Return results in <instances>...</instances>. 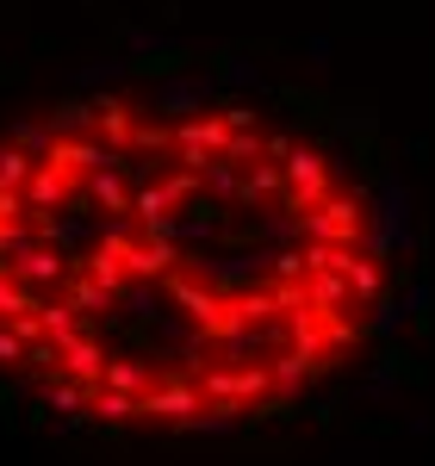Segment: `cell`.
<instances>
[{
    "label": "cell",
    "instance_id": "2",
    "mask_svg": "<svg viewBox=\"0 0 435 466\" xmlns=\"http://www.w3.org/2000/svg\"><path fill=\"white\" fill-rule=\"evenodd\" d=\"M218 94H224L218 69H168L162 81H149V112L187 125V118H206Z\"/></svg>",
    "mask_w": 435,
    "mask_h": 466
},
{
    "label": "cell",
    "instance_id": "26",
    "mask_svg": "<svg viewBox=\"0 0 435 466\" xmlns=\"http://www.w3.org/2000/svg\"><path fill=\"white\" fill-rule=\"evenodd\" d=\"M305 287H311V305H318L324 318H336V311H349V305H355V292H349V274H311Z\"/></svg>",
    "mask_w": 435,
    "mask_h": 466
},
{
    "label": "cell",
    "instance_id": "36",
    "mask_svg": "<svg viewBox=\"0 0 435 466\" xmlns=\"http://www.w3.org/2000/svg\"><path fill=\"white\" fill-rule=\"evenodd\" d=\"M25 355H32V349L13 336V323H0V367H6V373H25Z\"/></svg>",
    "mask_w": 435,
    "mask_h": 466
},
{
    "label": "cell",
    "instance_id": "21",
    "mask_svg": "<svg viewBox=\"0 0 435 466\" xmlns=\"http://www.w3.org/2000/svg\"><path fill=\"white\" fill-rule=\"evenodd\" d=\"M50 131H56V144H63V137H87V131H100V112H94L87 94H69L63 106L50 112Z\"/></svg>",
    "mask_w": 435,
    "mask_h": 466
},
{
    "label": "cell",
    "instance_id": "13",
    "mask_svg": "<svg viewBox=\"0 0 435 466\" xmlns=\"http://www.w3.org/2000/svg\"><path fill=\"white\" fill-rule=\"evenodd\" d=\"M106 162H112V149L100 144V137H63V144H56V156H50V168H63L69 180L75 175L87 180L94 168H106Z\"/></svg>",
    "mask_w": 435,
    "mask_h": 466
},
{
    "label": "cell",
    "instance_id": "3",
    "mask_svg": "<svg viewBox=\"0 0 435 466\" xmlns=\"http://www.w3.org/2000/svg\"><path fill=\"white\" fill-rule=\"evenodd\" d=\"M224 149H230V125H224V112H206V118L175 125V162L193 168V175H206Z\"/></svg>",
    "mask_w": 435,
    "mask_h": 466
},
{
    "label": "cell",
    "instance_id": "7",
    "mask_svg": "<svg viewBox=\"0 0 435 466\" xmlns=\"http://www.w3.org/2000/svg\"><path fill=\"white\" fill-rule=\"evenodd\" d=\"M69 199H75V180L63 175V168H50V162H37V175L25 180V212L32 218H56Z\"/></svg>",
    "mask_w": 435,
    "mask_h": 466
},
{
    "label": "cell",
    "instance_id": "19",
    "mask_svg": "<svg viewBox=\"0 0 435 466\" xmlns=\"http://www.w3.org/2000/svg\"><path fill=\"white\" fill-rule=\"evenodd\" d=\"M399 386H404V355H392V349H386V355L367 367L361 398H367V404H392V398H399Z\"/></svg>",
    "mask_w": 435,
    "mask_h": 466
},
{
    "label": "cell",
    "instance_id": "38",
    "mask_svg": "<svg viewBox=\"0 0 435 466\" xmlns=\"http://www.w3.org/2000/svg\"><path fill=\"white\" fill-rule=\"evenodd\" d=\"M305 56H311V69H329V63H336V37L311 32V37H305Z\"/></svg>",
    "mask_w": 435,
    "mask_h": 466
},
{
    "label": "cell",
    "instance_id": "11",
    "mask_svg": "<svg viewBox=\"0 0 435 466\" xmlns=\"http://www.w3.org/2000/svg\"><path fill=\"white\" fill-rule=\"evenodd\" d=\"M94 112H100V131H94V137H100L112 156H131V137H137V118H131V106H125L118 94H100V100H94Z\"/></svg>",
    "mask_w": 435,
    "mask_h": 466
},
{
    "label": "cell",
    "instance_id": "4",
    "mask_svg": "<svg viewBox=\"0 0 435 466\" xmlns=\"http://www.w3.org/2000/svg\"><path fill=\"white\" fill-rule=\"evenodd\" d=\"M168 311H181L199 336H218L224 329V292H212L193 274H168Z\"/></svg>",
    "mask_w": 435,
    "mask_h": 466
},
{
    "label": "cell",
    "instance_id": "12",
    "mask_svg": "<svg viewBox=\"0 0 435 466\" xmlns=\"http://www.w3.org/2000/svg\"><path fill=\"white\" fill-rule=\"evenodd\" d=\"M280 193H287V168H280V162H255L249 175H243V199H237V206L261 218V212H274Z\"/></svg>",
    "mask_w": 435,
    "mask_h": 466
},
{
    "label": "cell",
    "instance_id": "8",
    "mask_svg": "<svg viewBox=\"0 0 435 466\" xmlns=\"http://www.w3.org/2000/svg\"><path fill=\"white\" fill-rule=\"evenodd\" d=\"M87 206H100L106 218H125L131 212V180H125V156H112L106 168L87 175Z\"/></svg>",
    "mask_w": 435,
    "mask_h": 466
},
{
    "label": "cell",
    "instance_id": "28",
    "mask_svg": "<svg viewBox=\"0 0 435 466\" xmlns=\"http://www.w3.org/2000/svg\"><path fill=\"white\" fill-rule=\"evenodd\" d=\"M199 180H206V199H212V206H237V199H243V168H230L224 156H218Z\"/></svg>",
    "mask_w": 435,
    "mask_h": 466
},
{
    "label": "cell",
    "instance_id": "29",
    "mask_svg": "<svg viewBox=\"0 0 435 466\" xmlns=\"http://www.w3.org/2000/svg\"><path fill=\"white\" fill-rule=\"evenodd\" d=\"M349 292H355V305H373V299H386V274H379V261L355 255V261H349Z\"/></svg>",
    "mask_w": 435,
    "mask_h": 466
},
{
    "label": "cell",
    "instance_id": "14",
    "mask_svg": "<svg viewBox=\"0 0 435 466\" xmlns=\"http://www.w3.org/2000/svg\"><path fill=\"white\" fill-rule=\"evenodd\" d=\"M118 318H125V323H149V329H156V323L168 318V292L149 287V280H131V287L118 292Z\"/></svg>",
    "mask_w": 435,
    "mask_h": 466
},
{
    "label": "cell",
    "instance_id": "6",
    "mask_svg": "<svg viewBox=\"0 0 435 466\" xmlns=\"http://www.w3.org/2000/svg\"><path fill=\"white\" fill-rule=\"evenodd\" d=\"M56 355H63V380L87 386V392H100V380H106V360H112V355L94 342V329H87V336H75V342H63Z\"/></svg>",
    "mask_w": 435,
    "mask_h": 466
},
{
    "label": "cell",
    "instance_id": "1",
    "mask_svg": "<svg viewBox=\"0 0 435 466\" xmlns=\"http://www.w3.org/2000/svg\"><path fill=\"white\" fill-rule=\"evenodd\" d=\"M417 218H410V187L404 175H379V187L367 193V230H361V255L386 261V255H417Z\"/></svg>",
    "mask_w": 435,
    "mask_h": 466
},
{
    "label": "cell",
    "instance_id": "37",
    "mask_svg": "<svg viewBox=\"0 0 435 466\" xmlns=\"http://www.w3.org/2000/svg\"><path fill=\"white\" fill-rule=\"evenodd\" d=\"M162 149H175V137H168L162 125H137V137H131V156H162Z\"/></svg>",
    "mask_w": 435,
    "mask_h": 466
},
{
    "label": "cell",
    "instance_id": "24",
    "mask_svg": "<svg viewBox=\"0 0 435 466\" xmlns=\"http://www.w3.org/2000/svg\"><path fill=\"white\" fill-rule=\"evenodd\" d=\"M131 417H144V404L137 398H125V392H94V404H87V423H100V430H125Z\"/></svg>",
    "mask_w": 435,
    "mask_h": 466
},
{
    "label": "cell",
    "instance_id": "30",
    "mask_svg": "<svg viewBox=\"0 0 435 466\" xmlns=\"http://www.w3.org/2000/svg\"><path fill=\"white\" fill-rule=\"evenodd\" d=\"M404 323H410V318H404V305H399V299H392V292L367 305V329H373L379 342H392V336H404Z\"/></svg>",
    "mask_w": 435,
    "mask_h": 466
},
{
    "label": "cell",
    "instance_id": "39",
    "mask_svg": "<svg viewBox=\"0 0 435 466\" xmlns=\"http://www.w3.org/2000/svg\"><path fill=\"white\" fill-rule=\"evenodd\" d=\"M336 131H373V112H367V106H349L342 118H336Z\"/></svg>",
    "mask_w": 435,
    "mask_h": 466
},
{
    "label": "cell",
    "instance_id": "15",
    "mask_svg": "<svg viewBox=\"0 0 435 466\" xmlns=\"http://www.w3.org/2000/svg\"><path fill=\"white\" fill-rule=\"evenodd\" d=\"M87 404H94V392L87 386H75V380H44V410H56V423H87Z\"/></svg>",
    "mask_w": 435,
    "mask_h": 466
},
{
    "label": "cell",
    "instance_id": "10",
    "mask_svg": "<svg viewBox=\"0 0 435 466\" xmlns=\"http://www.w3.org/2000/svg\"><path fill=\"white\" fill-rule=\"evenodd\" d=\"M175 261H181V243H149V237H137V243L125 249V274L156 287L162 274H175Z\"/></svg>",
    "mask_w": 435,
    "mask_h": 466
},
{
    "label": "cell",
    "instance_id": "33",
    "mask_svg": "<svg viewBox=\"0 0 435 466\" xmlns=\"http://www.w3.org/2000/svg\"><path fill=\"white\" fill-rule=\"evenodd\" d=\"M268 392H274L268 367H237V410H249V404H261Z\"/></svg>",
    "mask_w": 435,
    "mask_h": 466
},
{
    "label": "cell",
    "instance_id": "23",
    "mask_svg": "<svg viewBox=\"0 0 435 466\" xmlns=\"http://www.w3.org/2000/svg\"><path fill=\"white\" fill-rule=\"evenodd\" d=\"M218 81H224L230 94H261V87H268L261 63H255V56H243V50H224V56H218Z\"/></svg>",
    "mask_w": 435,
    "mask_h": 466
},
{
    "label": "cell",
    "instance_id": "35",
    "mask_svg": "<svg viewBox=\"0 0 435 466\" xmlns=\"http://www.w3.org/2000/svg\"><path fill=\"white\" fill-rule=\"evenodd\" d=\"M162 187H168V193H175V206H187V199H193V193H206V180L193 175V168H181V162H175V168H168V175H162Z\"/></svg>",
    "mask_w": 435,
    "mask_h": 466
},
{
    "label": "cell",
    "instance_id": "25",
    "mask_svg": "<svg viewBox=\"0 0 435 466\" xmlns=\"http://www.w3.org/2000/svg\"><path fill=\"white\" fill-rule=\"evenodd\" d=\"M6 144H13V149H25L32 162H50V156H56V131H50L44 118H19V125L6 131Z\"/></svg>",
    "mask_w": 435,
    "mask_h": 466
},
{
    "label": "cell",
    "instance_id": "20",
    "mask_svg": "<svg viewBox=\"0 0 435 466\" xmlns=\"http://www.w3.org/2000/svg\"><path fill=\"white\" fill-rule=\"evenodd\" d=\"M255 237H261L268 249H298V243H305V218L287 212V206H274V212L255 218Z\"/></svg>",
    "mask_w": 435,
    "mask_h": 466
},
{
    "label": "cell",
    "instance_id": "41",
    "mask_svg": "<svg viewBox=\"0 0 435 466\" xmlns=\"http://www.w3.org/2000/svg\"><path fill=\"white\" fill-rule=\"evenodd\" d=\"M404 430H410V435H430L435 417H430V410H410V417H404Z\"/></svg>",
    "mask_w": 435,
    "mask_h": 466
},
{
    "label": "cell",
    "instance_id": "5",
    "mask_svg": "<svg viewBox=\"0 0 435 466\" xmlns=\"http://www.w3.org/2000/svg\"><path fill=\"white\" fill-rule=\"evenodd\" d=\"M199 410H206V392H199L193 380H168V386H156V392L144 398V417H162L168 430H193Z\"/></svg>",
    "mask_w": 435,
    "mask_h": 466
},
{
    "label": "cell",
    "instance_id": "22",
    "mask_svg": "<svg viewBox=\"0 0 435 466\" xmlns=\"http://www.w3.org/2000/svg\"><path fill=\"white\" fill-rule=\"evenodd\" d=\"M37 318H44V342H56V349L75 342V336H87V318L75 311L69 299H44V305H37Z\"/></svg>",
    "mask_w": 435,
    "mask_h": 466
},
{
    "label": "cell",
    "instance_id": "9",
    "mask_svg": "<svg viewBox=\"0 0 435 466\" xmlns=\"http://www.w3.org/2000/svg\"><path fill=\"white\" fill-rule=\"evenodd\" d=\"M131 69H137L131 56H87V63L69 69V94H94V100H100V94H112Z\"/></svg>",
    "mask_w": 435,
    "mask_h": 466
},
{
    "label": "cell",
    "instance_id": "18",
    "mask_svg": "<svg viewBox=\"0 0 435 466\" xmlns=\"http://www.w3.org/2000/svg\"><path fill=\"white\" fill-rule=\"evenodd\" d=\"M311 360L305 355H292V349H280V355L268 360V380H274V398H305V386H311Z\"/></svg>",
    "mask_w": 435,
    "mask_h": 466
},
{
    "label": "cell",
    "instance_id": "40",
    "mask_svg": "<svg viewBox=\"0 0 435 466\" xmlns=\"http://www.w3.org/2000/svg\"><path fill=\"white\" fill-rule=\"evenodd\" d=\"M224 125H230V131H255V112L249 106H224Z\"/></svg>",
    "mask_w": 435,
    "mask_h": 466
},
{
    "label": "cell",
    "instance_id": "42",
    "mask_svg": "<svg viewBox=\"0 0 435 466\" xmlns=\"http://www.w3.org/2000/svg\"><path fill=\"white\" fill-rule=\"evenodd\" d=\"M342 466H373V448H367V441L361 448H342Z\"/></svg>",
    "mask_w": 435,
    "mask_h": 466
},
{
    "label": "cell",
    "instance_id": "32",
    "mask_svg": "<svg viewBox=\"0 0 435 466\" xmlns=\"http://www.w3.org/2000/svg\"><path fill=\"white\" fill-rule=\"evenodd\" d=\"M237 430H243V410H224V404H218V410H199V423H193L187 435H206V441H230Z\"/></svg>",
    "mask_w": 435,
    "mask_h": 466
},
{
    "label": "cell",
    "instance_id": "27",
    "mask_svg": "<svg viewBox=\"0 0 435 466\" xmlns=\"http://www.w3.org/2000/svg\"><path fill=\"white\" fill-rule=\"evenodd\" d=\"M125 56H131V63H144V56H168V63H175L181 50H175V37L156 32V25H131V32H125Z\"/></svg>",
    "mask_w": 435,
    "mask_h": 466
},
{
    "label": "cell",
    "instance_id": "34",
    "mask_svg": "<svg viewBox=\"0 0 435 466\" xmlns=\"http://www.w3.org/2000/svg\"><path fill=\"white\" fill-rule=\"evenodd\" d=\"M399 305H404V318H410V323H430V311H435V287H430V280H410V287L399 292Z\"/></svg>",
    "mask_w": 435,
    "mask_h": 466
},
{
    "label": "cell",
    "instance_id": "17",
    "mask_svg": "<svg viewBox=\"0 0 435 466\" xmlns=\"http://www.w3.org/2000/svg\"><path fill=\"white\" fill-rule=\"evenodd\" d=\"M100 386H106V392H125V398H137V404H144V398L156 392V380H149V367H144V360H131V355H112V360H106V380H100Z\"/></svg>",
    "mask_w": 435,
    "mask_h": 466
},
{
    "label": "cell",
    "instance_id": "31",
    "mask_svg": "<svg viewBox=\"0 0 435 466\" xmlns=\"http://www.w3.org/2000/svg\"><path fill=\"white\" fill-rule=\"evenodd\" d=\"M37 305H44L37 292H25L13 274H0V323H19L25 311H37Z\"/></svg>",
    "mask_w": 435,
    "mask_h": 466
},
{
    "label": "cell",
    "instance_id": "16",
    "mask_svg": "<svg viewBox=\"0 0 435 466\" xmlns=\"http://www.w3.org/2000/svg\"><path fill=\"white\" fill-rule=\"evenodd\" d=\"M63 299H69L81 318H106V323H118V299H112L100 280H87L81 268H75V280H69V292H63Z\"/></svg>",
    "mask_w": 435,
    "mask_h": 466
}]
</instances>
